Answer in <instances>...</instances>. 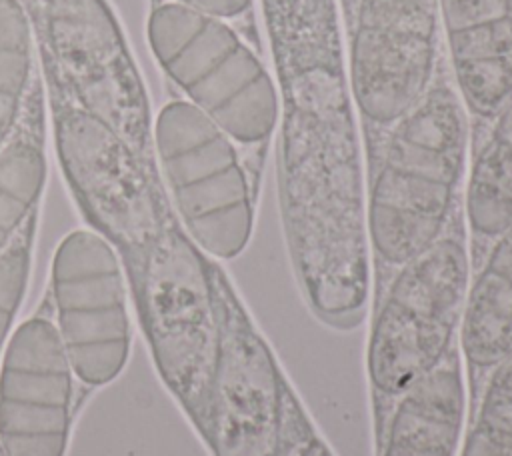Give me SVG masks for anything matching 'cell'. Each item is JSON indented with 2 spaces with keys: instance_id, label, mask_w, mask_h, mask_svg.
<instances>
[{
  "instance_id": "cell-1",
  "label": "cell",
  "mask_w": 512,
  "mask_h": 456,
  "mask_svg": "<svg viewBox=\"0 0 512 456\" xmlns=\"http://www.w3.org/2000/svg\"><path fill=\"white\" fill-rule=\"evenodd\" d=\"M280 86L278 202L308 310L352 330L368 314L370 242L334 0H262Z\"/></svg>"
},
{
  "instance_id": "cell-2",
  "label": "cell",
  "mask_w": 512,
  "mask_h": 456,
  "mask_svg": "<svg viewBox=\"0 0 512 456\" xmlns=\"http://www.w3.org/2000/svg\"><path fill=\"white\" fill-rule=\"evenodd\" d=\"M466 158V118L446 86L396 120L366 202L368 242L390 266L432 246L452 212Z\"/></svg>"
},
{
  "instance_id": "cell-3",
  "label": "cell",
  "mask_w": 512,
  "mask_h": 456,
  "mask_svg": "<svg viewBox=\"0 0 512 456\" xmlns=\"http://www.w3.org/2000/svg\"><path fill=\"white\" fill-rule=\"evenodd\" d=\"M468 252L458 236H440L400 266L374 310L366 340V378L376 440L396 400L458 344Z\"/></svg>"
},
{
  "instance_id": "cell-4",
  "label": "cell",
  "mask_w": 512,
  "mask_h": 456,
  "mask_svg": "<svg viewBox=\"0 0 512 456\" xmlns=\"http://www.w3.org/2000/svg\"><path fill=\"white\" fill-rule=\"evenodd\" d=\"M36 54L72 100L136 154L156 158L144 80L106 0H36Z\"/></svg>"
},
{
  "instance_id": "cell-5",
  "label": "cell",
  "mask_w": 512,
  "mask_h": 456,
  "mask_svg": "<svg viewBox=\"0 0 512 456\" xmlns=\"http://www.w3.org/2000/svg\"><path fill=\"white\" fill-rule=\"evenodd\" d=\"M148 42L162 70L230 138L266 140L278 122V90L256 54L222 18L164 2L148 16Z\"/></svg>"
},
{
  "instance_id": "cell-6",
  "label": "cell",
  "mask_w": 512,
  "mask_h": 456,
  "mask_svg": "<svg viewBox=\"0 0 512 456\" xmlns=\"http://www.w3.org/2000/svg\"><path fill=\"white\" fill-rule=\"evenodd\" d=\"M152 138L162 184L192 242L218 260L242 254L254 208L230 136L192 102L172 100L158 112Z\"/></svg>"
},
{
  "instance_id": "cell-7",
  "label": "cell",
  "mask_w": 512,
  "mask_h": 456,
  "mask_svg": "<svg viewBox=\"0 0 512 456\" xmlns=\"http://www.w3.org/2000/svg\"><path fill=\"white\" fill-rule=\"evenodd\" d=\"M208 270L218 350L204 442L214 456H278L288 382L228 276Z\"/></svg>"
},
{
  "instance_id": "cell-8",
  "label": "cell",
  "mask_w": 512,
  "mask_h": 456,
  "mask_svg": "<svg viewBox=\"0 0 512 456\" xmlns=\"http://www.w3.org/2000/svg\"><path fill=\"white\" fill-rule=\"evenodd\" d=\"M52 292L72 372L90 386L114 380L130 350L126 280L114 248L92 230L64 236L52 260Z\"/></svg>"
},
{
  "instance_id": "cell-9",
  "label": "cell",
  "mask_w": 512,
  "mask_h": 456,
  "mask_svg": "<svg viewBox=\"0 0 512 456\" xmlns=\"http://www.w3.org/2000/svg\"><path fill=\"white\" fill-rule=\"evenodd\" d=\"M438 38V0H360L350 86L374 122H396L428 92Z\"/></svg>"
},
{
  "instance_id": "cell-10",
  "label": "cell",
  "mask_w": 512,
  "mask_h": 456,
  "mask_svg": "<svg viewBox=\"0 0 512 456\" xmlns=\"http://www.w3.org/2000/svg\"><path fill=\"white\" fill-rule=\"evenodd\" d=\"M70 370L50 320L36 316L16 328L0 372V444L6 456H64Z\"/></svg>"
},
{
  "instance_id": "cell-11",
  "label": "cell",
  "mask_w": 512,
  "mask_h": 456,
  "mask_svg": "<svg viewBox=\"0 0 512 456\" xmlns=\"http://www.w3.org/2000/svg\"><path fill=\"white\" fill-rule=\"evenodd\" d=\"M460 94L478 116L512 98V0H438Z\"/></svg>"
},
{
  "instance_id": "cell-12",
  "label": "cell",
  "mask_w": 512,
  "mask_h": 456,
  "mask_svg": "<svg viewBox=\"0 0 512 456\" xmlns=\"http://www.w3.org/2000/svg\"><path fill=\"white\" fill-rule=\"evenodd\" d=\"M468 416L458 344L394 404L378 438V456H458Z\"/></svg>"
},
{
  "instance_id": "cell-13",
  "label": "cell",
  "mask_w": 512,
  "mask_h": 456,
  "mask_svg": "<svg viewBox=\"0 0 512 456\" xmlns=\"http://www.w3.org/2000/svg\"><path fill=\"white\" fill-rule=\"evenodd\" d=\"M458 350L472 408L488 374L512 356V226L494 238L482 268L468 284Z\"/></svg>"
},
{
  "instance_id": "cell-14",
  "label": "cell",
  "mask_w": 512,
  "mask_h": 456,
  "mask_svg": "<svg viewBox=\"0 0 512 456\" xmlns=\"http://www.w3.org/2000/svg\"><path fill=\"white\" fill-rule=\"evenodd\" d=\"M44 138L46 90L38 62L16 130L0 148V252L36 210L46 178Z\"/></svg>"
},
{
  "instance_id": "cell-15",
  "label": "cell",
  "mask_w": 512,
  "mask_h": 456,
  "mask_svg": "<svg viewBox=\"0 0 512 456\" xmlns=\"http://www.w3.org/2000/svg\"><path fill=\"white\" fill-rule=\"evenodd\" d=\"M466 218L480 238H496L512 226V98L478 152L468 186Z\"/></svg>"
},
{
  "instance_id": "cell-16",
  "label": "cell",
  "mask_w": 512,
  "mask_h": 456,
  "mask_svg": "<svg viewBox=\"0 0 512 456\" xmlns=\"http://www.w3.org/2000/svg\"><path fill=\"white\" fill-rule=\"evenodd\" d=\"M34 26L22 0H0V148L10 140L38 68Z\"/></svg>"
},
{
  "instance_id": "cell-17",
  "label": "cell",
  "mask_w": 512,
  "mask_h": 456,
  "mask_svg": "<svg viewBox=\"0 0 512 456\" xmlns=\"http://www.w3.org/2000/svg\"><path fill=\"white\" fill-rule=\"evenodd\" d=\"M458 456H512V356L484 380Z\"/></svg>"
},
{
  "instance_id": "cell-18",
  "label": "cell",
  "mask_w": 512,
  "mask_h": 456,
  "mask_svg": "<svg viewBox=\"0 0 512 456\" xmlns=\"http://www.w3.org/2000/svg\"><path fill=\"white\" fill-rule=\"evenodd\" d=\"M34 228L36 210L22 222L10 244L0 252V346L26 290Z\"/></svg>"
},
{
  "instance_id": "cell-19",
  "label": "cell",
  "mask_w": 512,
  "mask_h": 456,
  "mask_svg": "<svg viewBox=\"0 0 512 456\" xmlns=\"http://www.w3.org/2000/svg\"><path fill=\"white\" fill-rule=\"evenodd\" d=\"M278 456H332L290 384L286 388L284 426Z\"/></svg>"
},
{
  "instance_id": "cell-20",
  "label": "cell",
  "mask_w": 512,
  "mask_h": 456,
  "mask_svg": "<svg viewBox=\"0 0 512 456\" xmlns=\"http://www.w3.org/2000/svg\"><path fill=\"white\" fill-rule=\"evenodd\" d=\"M178 4H184L192 10L216 16V18H232L242 14L252 0H172Z\"/></svg>"
},
{
  "instance_id": "cell-21",
  "label": "cell",
  "mask_w": 512,
  "mask_h": 456,
  "mask_svg": "<svg viewBox=\"0 0 512 456\" xmlns=\"http://www.w3.org/2000/svg\"><path fill=\"white\" fill-rule=\"evenodd\" d=\"M0 456H6V452H4V448H2V444H0Z\"/></svg>"
}]
</instances>
